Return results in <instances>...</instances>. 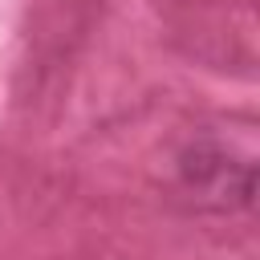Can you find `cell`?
Listing matches in <instances>:
<instances>
[{
    "mask_svg": "<svg viewBox=\"0 0 260 260\" xmlns=\"http://www.w3.org/2000/svg\"><path fill=\"white\" fill-rule=\"evenodd\" d=\"M179 187L199 203L215 211L252 207L256 195V167L240 154H232L223 142L199 138L179 154Z\"/></svg>",
    "mask_w": 260,
    "mask_h": 260,
    "instance_id": "6da1fadb",
    "label": "cell"
}]
</instances>
